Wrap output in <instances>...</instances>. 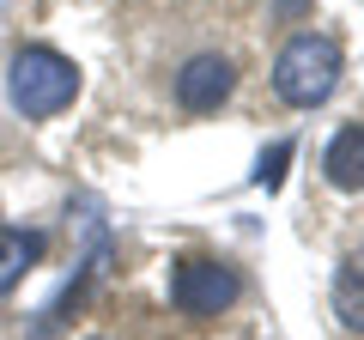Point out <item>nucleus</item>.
I'll return each mask as SVG.
<instances>
[{
  "mask_svg": "<svg viewBox=\"0 0 364 340\" xmlns=\"http://www.w3.org/2000/svg\"><path fill=\"white\" fill-rule=\"evenodd\" d=\"M79 85H85V79H79L73 55L49 49V43H25V49H13V61H6V104L25 122L61 116L79 97Z\"/></svg>",
  "mask_w": 364,
  "mask_h": 340,
  "instance_id": "f257e3e1",
  "label": "nucleus"
},
{
  "mask_svg": "<svg viewBox=\"0 0 364 340\" xmlns=\"http://www.w3.org/2000/svg\"><path fill=\"white\" fill-rule=\"evenodd\" d=\"M340 85V43L328 31H298V37L279 43L273 55V97L291 110H316L328 104Z\"/></svg>",
  "mask_w": 364,
  "mask_h": 340,
  "instance_id": "f03ea898",
  "label": "nucleus"
},
{
  "mask_svg": "<svg viewBox=\"0 0 364 340\" xmlns=\"http://www.w3.org/2000/svg\"><path fill=\"white\" fill-rule=\"evenodd\" d=\"M243 298V274L219 255H176L170 262V304L195 322H213Z\"/></svg>",
  "mask_w": 364,
  "mask_h": 340,
  "instance_id": "7ed1b4c3",
  "label": "nucleus"
},
{
  "mask_svg": "<svg viewBox=\"0 0 364 340\" xmlns=\"http://www.w3.org/2000/svg\"><path fill=\"white\" fill-rule=\"evenodd\" d=\"M231 92H237V61H231V55L207 49V55H188V61H182V73H176V104L188 110V116H213Z\"/></svg>",
  "mask_w": 364,
  "mask_h": 340,
  "instance_id": "20e7f679",
  "label": "nucleus"
},
{
  "mask_svg": "<svg viewBox=\"0 0 364 340\" xmlns=\"http://www.w3.org/2000/svg\"><path fill=\"white\" fill-rule=\"evenodd\" d=\"M322 176H328V188H340V195H364V122H346V128L328 140Z\"/></svg>",
  "mask_w": 364,
  "mask_h": 340,
  "instance_id": "39448f33",
  "label": "nucleus"
},
{
  "mask_svg": "<svg viewBox=\"0 0 364 340\" xmlns=\"http://www.w3.org/2000/svg\"><path fill=\"white\" fill-rule=\"evenodd\" d=\"M334 316L346 334H364V249H352L334 267Z\"/></svg>",
  "mask_w": 364,
  "mask_h": 340,
  "instance_id": "423d86ee",
  "label": "nucleus"
},
{
  "mask_svg": "<svg viewBox=\"0 0 364 340\" xmlns=\"http://www.w3.org/2000/svg\"><path fill=\"white\" fill-rule=\"evenodd\" d=\"M43 262V231H6L0 225V298Z\"/></svg>",
  "mask_w": 364,
  "mask_h": 340,
  "instance_id": "0eeeda50",
  "label": "nucleus"
},
{
  "mask_svg": "<svg viewBox=\"0 0 364 340\" xmlns=\"http://www.w3.org/2000/svg\"><path fill=\"white\" fill-rule=\"evenodd\" d=\"M286 164H291V140H273L267 152L255 158V170H249V183H255V188H267V195H273V188L286 183Z\"/></svg>",
  "mask_w": 364,
  "mask_h": 340,
  "instance_id": "6e6552de",
  "label": "nucleus"
},
{
  "mask_svg": "<svg viewBox=\"0 0 364 340\" xmlns=\"http://www.w3.org/2000/svg\"><path fill=\"white\" fill-rule=\"evenodd\" d=\"M304 6H310V0H273V13H279V18H304Z\"/></svg>",
  "mask_w": 364,
  "mask_h": 340,
  "instance_id": "1a4fd4ad",
  "label": "nucleus"
}]
</instances>
